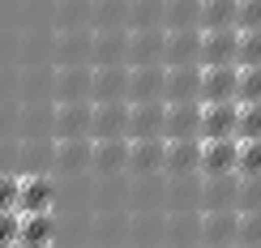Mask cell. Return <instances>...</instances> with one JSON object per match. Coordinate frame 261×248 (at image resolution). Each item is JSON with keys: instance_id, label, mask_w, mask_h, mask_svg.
<instances>
[{"instance_id": "5bb4252c", "label": "cell", "mask_w": 261, "mask_h": 248, "mask_svg": "<svg viewBox=\"0 0 261 248\" xmlns=\"http://www.w3.org/2000/svg\"><path fill=\"white\" fill-rule=\"evenodd\" d=\"M201 103H167L163 112V137H197Z\"/></svg>"}, {"instance_id": "4316f807", "label": "cell", "mask_w": 261, "mask_h": 248, "mask_svg": "<svg viewBox=\"0 0 261 248\" xmlns=\"http://www.w3.org/2000/svg\"><path fill=\"white\" fill-rule=\"evenodd\" d=\"M236 201H240L244 210H261V176H240Z\"/></svg>"}, {"instance_id": "9a60e30c", "label": "cell", "mask_w": 261, "mask_h": 248, "mask_svg": "<svg viewBox=\"0 0 261 248\" xmlns=\"http://www.w3.org/2000/svg\"><path fill=\"white\" fill-rule=\"evenodd\" d=\"M90 90H94V103H107V99H124L128 94V69L120 64H99V69L90 73Z\"/></svg>"}, {"instance_id": "7c38bea8", "label": "cell", "mask_w": 261, "mask_h": 248, "mask_svg": "<svg viewBox=\"0 0 261 248\" xmlns=\"http://www.w3.org/2000/svg\"><path fill=\"white\" fill-rule=\"evenodd\" d=\"M124 163H128V137H94L90 142L94 171H124Z\"/></svg>"}, {"instance_id": "4dcf8cb0", "label": "cell", "mask_w": 261, "mask_h": 248, "mask_svg": "<svg viewBox=\"0 0 261 248\" xmlns=\"http://www.w3.org/2000/svg\"><path fill=\"white\" fill-rule=\"evenodd\" d=\"M17 188H21L17 176H0V210H17Z\"/></svg>"}, {"instance_id": "ba28073f", "label": "cell", "mask_w": 261, "mask_h": 248, "mask_svg": "<svg viewBox=\"0 0 261 248\" xmlns=\"http://www.w3.org/2000/svg\"><path fill=\"white\" fill-rule=\"evenodd\" d=\"M163 73L167 64H133L128 69V103H163Z\"/></svg>"}, {"instance_id": "d4e9b609", "label": "cell", "mask_w": 261, "mask_h": 248, "mask_svg": "<svg viewBox=\"0 0 261 248\" xmlns=\"http://www.w3.org/2000/svg\"><path fill=\"white\" fill-rule=\"evenodd\" d=\"M236 103H261V64H240V90Z\"/></svg>"}, {"instance_id": "52a82bcc", "label": "cell", "mask_w": 261, "mask_h": 248, "mask_svg": "<svg viewBox=\"0 0 261 248\" xmlns=\"http://www.w3.org/2000/svg\"><path fill=\"white\" fill-rule=\"evenodd\" d=\"M236 120H240V103H201V120H197V137H236Z\"/></svg>"}, {"instance_id": "30bf717a", "label": "cell", "mask_w": 261, "mask_h": 248, "mask_svg": "<svg viewBox=\"0 0 261 248\" xmlns=\"http://www.w3.org/2000/svg\"><path fill=\"white\" fill-rule=\"evenodd\" d=\"M197 158H201V137H167L163 171L167 176H189V171H197Z\"/></svg>"}, {"instance_id": "3957f363", "label": "cell", "mask_w": 261, "mask_h": 248, "mask_svg": "<svg viewBox=\"0 0 261 248\" xmlns=\"http://www.w3.org/2000/svg\"><path fill=\"white\" fill-rule=\"evenodd\" d=\"M163 103H201V64H167Z\"/></svg>"}, {"instance_id": "5b68a950", "label": "cell", "mask_w": 261, "mask_h": 248, "mask_svg": "<svg viewBox=\"0 0 261 248\" xmlns=\"http://www.w3.org/2000/svg\"><path fill=\"white\" fill-rule=\"evenodd\" d=\"M163 64H201V26L167 30V39H163Z\"/></svg>"}, {"instance_id": "277c9868", "label": "cell", "mask_w": 261, "mask_h": 248, "mask_svg": "<svg viewBox=\"0 0 261 248\" xmlns=\"http://www.w3.org/2000/svg\"><path fill=\"white\" fill-rule=\"evenodd\" d=\"M240 64H201V103H236Z\"/></svg>"}, {"instance_id": "cb8c5ba5", "label": "cell", "mask_w": 261, "mask_h": 248, "mask_svg": "<svg viewBox=\"0 0 261 248\" xmlns=\"http://www.w3.org/2000/svg\"><path fill=\"white\" fill-rule=\"evenodd\" d=\"M236 176H261V137L240 142V154H236Z\"/></svg>"}, {"instance_id": "d6986e66", "label": "cell", "mask_w": 261, "mask_h": 248, "mask_svg": "<svg viewBox=\"0 0 261 248\" xmlns=\"http://www.w3.org/2000/svg\"><path fill=\"white\" fill-rule=\"evenodd\" d=\"M163 39H167V30H141L137 26V35L128 39V60L133 64H163Z\"/></svg>"}, {"instance_id": "8992f818", "label": "cell", "mask_w": 261, "mask_h": 248, "mask_svg": "<svg viewBox=\"0 0 261 248\" xmlns=\"http://www.w3.org/2000/svg\"><path fill=\"white\" fill-rule=\"evenodd\" d=\"M90 133L94 137H128V99H107L90 107Z\"/></svg>"}, {"instance_id": "44dd1931", "label": "cell", "mask_w": 261, "mask_h": 248, "mask_svg": "<svg viewBox=\"0 0 261 248\" xmlns=\"http://www.w3.org/2000/svg\"><path fill=\"white\" fill-rule=\"evenodd\" d=\"M197 9H201V0H163V30L197 26Z\"/></svg>"}, {"instance_id": "9c48e42d", "label": "cell", "mask_w": 261, "mask_h": 248, "mask_svg": "<svg viewBox=\"0 0 261 248\" xmlns=\"http://www.w3.org/2000/svg\"><path fill=\"white\" fill-rule=\"evenodd\" d=\"M240 56V30L223 26V30H201V64H236Z\"/></svg>"}, {"instance_id": "484cf974", "label": "cell", "mask_w": 261, "mask_h": 248, "mask_svg": "<svg viewBox=\"0 0 261 248\" xmlns=\"http://www.w3.org/2000/svg\"><path fill=\"white\" fill-rule=\"evenodd\" d=\"M261 137V103H240V120H236V142Z\"/></svg>"}, {"instance_id": "603a6c76", "label": "cell", "mask_w": 261, "mask_h": 248, "mask_svg": "<svg viewBox=\"0 0 261 248\" xmlns=\"http://www.w3.org/2000/svg\"><path fill=\"white\" fill-rule=\"evenodd\" d=\"M236 248H261V210H240Z\"/></svg>"}, {"instance_id": "1f68e13d", "label": "cell", "mask_w": 261, "mask_h": 248, "mask_svg": "<svg viewBox=\"0 0 261 248\" xmlns=\"http://www.w3.org/2000/svg\"><path fill=\"white\" fill-rule=\"evenodd\" d=\"M17 227H21V214L17 210H0V244L17 240Z\"/></svg>"}, {"instance_id": "4fadbf2b", "label": "cell", "mask_w": 261, "mask_h": 248, "mask_svg": "<svg viewBox=\"0 0 261 248\" xmlns=\"http://www.w3.org/2000/svg\"><path fill=\"white\" fill-rule=\"evenodd\" d=\"M163 112L167 103H128V137H163Z\"/></svg>"}, {"instance_id": "83f0119b", "label": "cell", "mask_w": 261, "mask_h": 248, "mask_svg": "<svg viewBox=\"0 0 261 248\" xmlns=\"http://www.w3.org/2000/svg\"><path fill=\"white\" fill-rule=\"evenodd\" d=\"M236 64H261V30H240V56Z\"/></svg>"}, {"instance_id": "7a4b0ae2", "label": "cell", "mask_w": 261, "mask_h": 248, "mask_svg": "<svg viewBox=\"0 0 261 248\" xmlns=\"http://www.w3.org/2000/svg\"><path fill=\"white\" fill-rule=\"evenodd\" d=\"M236 227H240L236 210H205L197 218V248H236Z\"/></svg>"}, {"instance_id": "7402d4cb", "label": "cell", "mask_w": 261, "mask_h": 248, "mask_svg": "<svg viewBox=\"0 0 261 248\" xmlns=\"http://www.w3.org/2000/svg\"><path fill=\"white\" fill-rule=\"evenodd\" d=\"M56 163L69 167V171L90 167V142H86V137H60V146H56Z\"/></svg>"}, {"instance_id": "f546056e", "label": "cell", "mask_w": 261, "mask_h": 248, "mask_svg": "<svg viewBox=\"0 0 261 248\" xmlns=\"http://www.w3.org/2000/svg\"><path fill=\"white\" fill-rule=\"evenodd\" d=\"M240 30H261V0H240V17H236Z\"/></svg>"}, {"instance_id": "ac0fdd59", "label": "cell", "mask_w": 261, "mask_h": 248, "mask_svg": "<svg viewBox=\"0 0 261 248\" xmlns=\"http://www.w3.org/2000/svg\"><path fill=\"white\" fill-rule=\"evenodd\" d=\"M240 17V0H201L197 9V26L201 30H223V26H236ZM240 30V26H236Z\"/></svg>"}, {"instance_id": "6da1fadb", "label": "cell", "mask_w": 261, "mask_h": 248, "mask_svg": "<svg viewBox=\"0 0 261 248\" xmlns=\"http://www.w3.org/2000/svg\"><path fill=\"white\" fill-rule=\"evenodd\" d=\"M236 154H240V142L236 137H210V142H201L197 171L205 180H231L236 176Z\"/></svg>"}, {"instance_id": "e0dca14e", "label": "cell", "mask_w": 261, "mask_h": 248, "mask_svg": "<svg viewBox=\"0 0 261 248\" xmlns=\"http://www.w3.org/2000/svg\"><path fill=\"white\" fill-rule=\"evenodd\" d=\"M56 128H60V137H86V133H90V103H77V99H60V112H56Z\"/></svg>"}, {"instance_id": "2e32d148", "label": "cell", "mask_w": 261, "mask_h": 248, "mask_svg": "<svg viewBox=\"0 0 261 248\" xmlns=\"http://www.w3.org/2000/svg\"><path fill=\"white\" fill-rule=\"evenodd\" d=\"M43 210H51V180L26 176L17 188V214H43Z\"/></svg>"}, {"instance_id": "ffe728a7", "label": "cell", "mask_w": 261, "mask_h": 248, "mask_svg": "<svg viewBox=\"0 0 261 248\" xmlns=\"http://www.w3.org/2000/svg\"><path fill=\"white\" fill-rule=\"evenodd\" d=\"M51 235H56V223H51V210H43V214H21V227H17V240H21V244L39 248V244H47Z\"/></svg>"}, {"instance_id": "8fae6325", "label": "cell", "mask_w": 261, "mask_h": 248, "mask_svg": "<svg viewBox=\"0 0 261 248\" xmlns=\"http://www.w3.org/2000/svg\"><path fill=\"white\" fill-rule=\"evenodd\" d=\"M163 150H167V137H128V171L146 176V171H163Z\"/></svg>"}, {"instance_id": "f1b7e54d", "label": "cell", "mask_w": 261, "mask_h": 248, "mask_svg": "<svg viewBox=\"0 0 261 248\" xmlns=\"http://www.w3.org/2000/svg\"><path fill=\"white\" fill-rule=\"evenodd\" d=\"M90 90V73H60V99H77Z\"/></svg>"}]
</instances>
